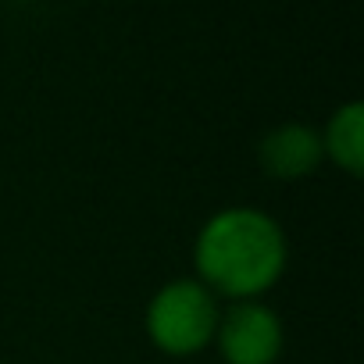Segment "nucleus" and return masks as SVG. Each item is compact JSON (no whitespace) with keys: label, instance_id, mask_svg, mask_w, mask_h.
I'll return each mask as SVG.
<instances>
[{"label":"nucleus","instance_id":"7ed1b4c3","mask_svg":"<svg viewBox=\"0 0 364 364\" xmlns=\"http://www.w3.org/2000/svg\"><path fill=\"white\" fill-rule=\"evenodd\" d=\"M222 364H279L286 350V325L264 300L222 304L215 343Z\"/></svg>","mask_w":364,"mask_h":364},{"label":"nucleus","instance_id":"f257e3e1","mask_svg":"<svg viewBox=\"0 0 364 364\" xmlns=\"http://www.w3.org/2000/svg\"><path fill=\"white\" fill-rule=\"evenodd\" d=\"M289 268L282 222L250 204H232L204 218L193 236V279L222 304L264 300Z\"/></svg>","mask_w":364,"mask_h":364},{"label":"nucleus","instance_id":"39448f33","mask_svg":"<svg viewBox=\"0 0 364 364\" xmlns=\"http://www.w3.org/2000/svg\"><path fill=\"white\" fill-rule=\"evenodd\" d=\"M318 136H321V154L328 164H336L350 178L364 175V104L360 100L339 104L325 118Z\"/></svg>","mask_w":364,"mask_h":364},{"label":"nucleus","instance_id":"20e7f679","mask_svg":"<svg viewBox=\"0 0 364 364\" xmlns=\"http://www.w3.org/2000/svg\"><path fill=\"white\" fill-rule=\"evenodd\" d=\"M257 164L275 182H300L325 164L318 125L307 122H282L272 125L257 143Z\"/></svg>","mask_w":364,"mask_h":364},{"label":"nucleus","instance_id":"f03ea898","mask_svg":"<svg viewBox=\"0 0 364 364\" xmlns=\"http://www.w3.org/2000/svg\"><path fill=\"white\" fill-rule=\"evenodd\" d=\"M218 314L222 300L204 282H197L193 275H178L150 293L143 307V332L164 357H197L211 350Z\"/></svg>","mask_w":364,"mask_h":364}]
</instances>
